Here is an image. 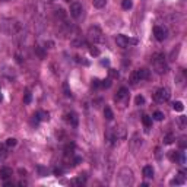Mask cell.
I'll use <instances>...</instances> for the list:
<instances>
[{
  "mask_svg": "<svg viewBox=\"0 0 187 187\" xmlns=\"http://www.w3.org/2000/svg\"><path fill=\"white\" fill-rule=\"evenodd\" d=\"M117 181L121 187H129L133 184V172L129 168H123L120 170L119 175H117Z\"/></svg>",
  "mask_w": 187,
  "mask_h": 187,
  "instance_id": "1",
  "label": "cell"
},
{
  "mask_svg": "<svg viewBox=\"0 0 187 187\" xmlns=\"http://www.w3.org/2000/svg\"><path fill=\"white\" fill-rule=\"evenodd\" d=\"M154 67H155L158 75H164L168 70V66H167L164 54H155L154 56Z\"/></svg>",
  "mask_w": 187,
  "mask_h": 187,
  "instance_id": "2",
  "label": "cell"
},
{
  "mask_svg": "<svg viewBox=\"0 0 187 187\" xmlns=\"http://www.w3.org/2000/svg\"><path fill=\"white\" fill-rule=\"evenodd\" d=\"M148 77H149V70H148V69H137V70H135V72L132 73L130 82H132V85H136L137 82L145 80V79H148Z\"/></svg>",
  "mask_w": 187,
  "mask_h": 187,
  "instance_id": "3",
  "label": "cell"
},
{
  "mask_svg": "<svg viewBox=\"0 0 187 187\" xmlns=\"http://www.w3.org/2000/svg\"><path fill=\"white\" fill-rule=\"evenodd\" d=\"M88 38L92 41V43H103L104 41V37H103V32L98 27H91L88 29Z\"/></svg>",
  "mask_w": 187,
  "mask_h": 187,
  "instance_id": "4",
  "label": "cell"
},
{
  "mask_svg": "<svg viewBox=\"0 0 187 187\" xmlns=\"http://www.w3.org/2000/svg\"><path fill=\"white\" fill-rule=\"evenodd\" d=\"M171 98V91L168 88H159L156 92H155V95H154V100L156 103H165Z\"/></svg>",
  "mask_w": 187,
  "mask_h": 187,
  "instance_id": "5",
  "label": "cell"
},
{
  "mask_svg": "<svg viewBox=\"0 0 187 187\" xmlns=\"http://www.w3.org/2000/svg\"><path fill=\"white\" fill-rule=\"evenodd\" d=\"M168 156H170V159H171L172 162H177V164H184V162H186V156H184V152L171 151Z\"/></svg>",
  "mask_w": 187,
  "mask_h": 187,
  "instance_id": "6",
  "label": "cell"
},
{
  "mask_svg": "<svg viewBox=\"0 0 187 187\" xmlns=\"http://www.w3.org/2000/svg\"><path fill=\"white\" fill-rule=\"evenodd\" d=\"M70 16L72 18H75V19H77L80 15H82V5L79 3V2H73L72 5H70Z\"/></svg>",
  "mask_w": 187,
  "mask_h": 187,
  "instance_id": "7",
  "label": "cell"
},
{
  "mask_svg": "<svg viewBox=\"0 0 187 187\" xmlns=\"http://www.w3.org/2000/svg\"><path fill=\"white\" fill-rule=\"evenodd\" d=\"M116 43H117V45H119V47H123V48H124V47H127L130 43H133V44H135V43H136V40H129L126 35L120 34V35H117V37H116Z\"/></svg>",
  "mask_w": 187,
  "mask_h": 187,
  "instance_id": "8",
  "label": "cell"
},
{
  "mask_svg": "<svg viewBox=\"0 0 187 187\" xmlns=\"http://www.w3.org/2000/svg\"><path fill=\"white\" fill-rule=\"evenodd\" d=\"M154 35L158 41H164L167 38V29L164 27H155L154 28Z\"/></svg>",
  "mask_w": 187,
  "mask_h": 187,
  "instance_id": "9",
  "label": "cell"
},
{
  "mask_svg": "<svg viewBox=\"0 0 187 187\" xmlns=\"http://www.w3.org/2000/svg\"><path fill=\"white\" fill-rule=\"evenodd\" d=\"M127 97H129V91H127V88H120L119 92H117V95H116V101L126 100Z\"/></svg>",
  "mask_w": 187,
  "mask_h": 187,
  "instance_id": "10",
  "label": "cell"
},
{
  "mask_svg": "<svg viewBox=\"0 0 187 187\" xmlns=\"http://www.w3.org/2000/svg\"><path fill=\"white\" fill-rule=\"evenodd\" d=\"M0 177H2V180H8L12 177V168L9 167H3L2 170H0Z\"/></svg>",
  "mask_w": 187,
  "mask_h": 187,
  "instance_id": "11",
  "label": "cell"
},
{
  "mask_svg": "<svg viewBox=\"0 0 187 187\" xmlns=\"http://www.w3.org/2000/svg\"><path fill=\"white\" fill-rule=\"evenodd\" d=\"M130 143H132V151L135 152V151H137V149L140 148V145H142V139H139V136H137V135H135Z\"/></svg>",
  "mask_w": 187,
  "mask_h": 187,
  "instance_id": "12",
  "label": "cell"
},
{
  "mask_svg": "<svg viewBox=\"0 0 187 187\" xmlns=\"http://www.w3.org/2000/svg\"><path fill=\"white\" fill-rule=\"evenodd\" d=\"M143 175H145L146 178H152V177H154V168H152L151 165L143 167Z\"/></svg>",
  "mask_w": 187,
  "mask_h": 187,
  "instance_id": "13",
  "label": "cell"
},
{
  "mask_svg": "<svg viewBox=\"0 0 187 187\" xmlns=\"http://www.w3.org/2000/svg\"><path fill=\"white\" fill-rule=\"evenodd\" d=\"M67 121H69L73 127H76V126H77V117H76V114H75V113L67 114Z\"/></svg>",
  "mask_w": 187,
  "mask_h": 187,
  "instance_id": "14",
  "label": "cell"
},
{
  "mask_svg": "<svg viewBox=\"0 0 187 187\" xmlns=\"http://www.w3.org/2000/svg\"><path fill=\"white\" fill-rule=\"evenodd\" d=\"M174 140H175V137H174L172 133H168V135H165V137H164V143H165V145H171Z\"/></svg>",
  "mask_w": 187,
  "mask_h": 187,
  "instance_id": "15",
  "label": "cell"
},
{
  "mask_svg": "<svg viewBox=\"0 0 187 187\" xmlns=\"http://www.w3.org/2000/svg\"><path fill=\"white\" fill-rule=\"evenodd\" d=\"M92 3H93V8L103 9V8L105 6V0H92Z\"/></svg>",
  "mask_w": 187,
  "mask_h": 187,
  "instance_id": "16",
  "label": "cell"
},
{
  "mask_svg": "<svg viewBox=\"0 0 187 187\" xmlns=\"http://www.w3.org/2000/svg\"><path fill=\"white\" fill-rule=\"evenodd\" d=\"M104 117H105L107 120H113L114 114H113L111 108H108V107H105V108H104Z\"/></svg>",
  "mask_w": 187,
  "mask_h": 187,
  "instance_id": "17",
  "label": "cell"
},
{
  "mask_svg": "<svg viewBox=\"0 0 187 187\" xmlns=\"http://www.w3.org/2000/svg\"><path fill=\"white\" fill-rule=\"evenodd\" d=\"M177 123H178V126H180V129H186V124H187V120H186V117H184V116H181V117H178V119H177Z\"/></svg>",
  "mask_w": 187,
  "mask_h": 187,
  "instance_id": "18",
  "label": "cell"
},
{
  "mask_svg": "<svg viewBox=\"0 0 187 187\" xmlns=\"http://www.w3.org/2000/svg\"><path fill=\"white\" fill-rule=\"evenodd\" d=\"M6 155H8V146H6V143H2L0 145V156L5 158Z\"/></svg>",
  "mask_w": 187,
  "mask_h": 187,
  "instance_id": "19",
  "label": "cell"
},
{
  "mask_svg": "<svg viewBox=\"0 0 187 187\" xmlns=\"http://www.w3.org/2000/svg\"><path fill=\"white\" fill-rule=\"evenodd\" d=\"M35 53L38 54L40 59H45V51H44L43 47H35Z\"/></svg>",
  "mask_w": 187,
  "mask_h": 187,
  "instance_id": "20",
  "label": "cell"
},
{
  "mask_svg": "<svg viewBox=\"0 0 187 187\" xmlns=\"http://www.w3.org/2000/svg\"><path fill=\"white\" fill-rule=\"evenodd\" d=\"M100 86H101V88H110V86H111V79L107 77V79L101 80V82H100Z\"/></svg>",
  "mask_w": 187,
  "mask_h": 187,
  "instance_id": "21",
  "label": "cell"
},
{
  "mask_svg": "<svg viewBox=\"0 0 187 187\" xmlns=\"http://www.w3.org/2000/svg\"><path fill=\"white\" fill-rule=\"evenodd\" d=\"M142 123H143L146 127H151V124H152V119H151L149 116H143V117H142Z\"/></svg>",
  "mask_w": 187,
  "mask_h": 187,
  "instance_id": "22",
  "label": "cell"
},
{
  "mask_svg": "<svg viewBox=\"0 0 187 187\" xmlns=\"http://www.w3.org/2000/svg\"><path fill=\"white\" fill-rule=\"evenodd\" d=\"M72 183H73L75 186H82V184H85V177L79 175V177H77V178H75Z\"/></svg>",
  "mask_w": 187,
  "mask_h": 187,
  "instance_id": "23",
  "label": "cell"
},
{
  "mask_svg": "<svg viewBox=\"0 0 187 187\" xmlns=\"http://www.w3.org/2000/svg\"><path fill=\"white\" fill-rule=\"evenodd\" d=\"M172 108H174L175 111H183V110H184V105H183V103L177 101V103H174V104H172Z\"/></svg>",
  "mask_w": 187,
  "mask_h": 187,
  "instance_id": "24",
  "label": "cell"
},
{
  "mask_svg": "<svg viewBox=\"0 0 187 187\" xmlns=\"http://www.w3.org/2000/svg\"><path fill=\"white\" fill-rule=\"evenodd\" d=\"M5 143H6V146H8V148H13V146H16V143H18V142H16V139L9 137V139H8Z\"/></svg>",
  "mask_w": 187,
  "mask_h": 187,
  "instance_id": "25",
  "label": "cell"
},
{
  "mask_svg": "<svg viewBox=\"0 0 187 187\" xmlns=\"http://www.w3.org/2000/svg\"><path fill=\"white\" fill-rule=\"evenodd\" d=\"M183 183H184V177H183V175L175 177L174 180H171V184H172V186H174V184H175V186H177V184H183Z\"/></svg>",
  "mask_w": 187,
  "mask_h": 187,
  "instance_id": "26",
  "label": "cell"
},
{
  "mask_svg": "<svg viewBox=\"0 0 187 187\" xmlns=\"http://www.w3.org/2000/svg\"><path fill=\"white\" fill-rule=\"evenodd\" d=\"M121 6H123V9H130L132 6H133V3H132V0H123L121 2Z\"/></svg>",
  "mask_w": 187,
  "mask_h": 187,
  "instance_id": "27",
  "label": "cell"
},
{
  "mask_svg": "<svg viewBox=\"0 0 187 187\" xmlns=\"http://www.w3.org/2000/svg\"><path fill=\"white\" fill-rule=\"evenodd\" d=\"M63 89H64V95H66L67 98H70V97H72V92H70V89H69V85H67V83H64V85H63Z\"/></svg>",
  "mask_w": 187,
  "mask_h": 187,
  "instance_id": "28",
  "label": "cell"
},
{
  "mask_svg": "<svg viewBox=\"0 0 187 187\" xmlns=\"http://www.w3.org/2000/svg\"><path fill=\"white\" fill-rule=\"evenodd\" d=\"M135 103H136V105H143L145 104V98L142 95H137L136 100H135Z\"/></svg>",
  "mask_w": 187,
  "mask_h": 187,
  "instance_id": "29",
  "label": "cell"
},
{
  "mask_svg": "<svg viewBox=\"0 0 187 187\" xmlns=\"http://www.w3.org/2000/svg\"><path fill=\"white\" fill-rule=\"evenodd\" d=\"M154 119H155V120H158V121H161V120L164 119V113H161V111H155V113H154Z\"/></svg>",
  "mask_w": 187,
  "mask_h": 187,
  "instance_id": "30",
  "label": "cell"
},
{
  "mask_svg": "<svg viewBox=\"0 0 187 187\" xmlns=\"http://www.w3.org/2000/svg\"><path fill=\"white\" fill-rule=\"evenodd\" d=\"M178 146H180L181 149H184V148L187 146V142H186V137H184V136L178 139Z\"/></svg>",
  "mask_w": 187,
  "mask_h": 187,
  "instance_id": "31",
  "label": "cell"
},
{
  "mask_svg": "<svg viewBox=\"0 0 187 187\" xmlns=\"http://www.w3.org/2000/svg\"><path fill=\"white\" fill-rule=\"evenodd\" d=\"M108 75H110V79H116V77H119V72L117 70H114V69H110L108 70Z\"/></svg>",
  "mask_w": 187,
  "mask_h": 187,
  "instance_id": "32",
  "label": "cell"
},
{
  "mask_svg": "<svg viewBox=\"0 0 187 187\" xmlns=\"http://www.w3.org/2000/svg\"><path fill=\"white\" fill-rule=\"evenodd\" d=\"M89 53H91L92 56H100V50H98L97 47H91V48H89Z\"/></svg>",
  "mask_w": 187,
  "mask_h": 187,
  "instance_id": "33",
  "label": "cell"
},
{
  "mask_svg": "<svg viewBox=\"0 0 187 187\" xmlns=\"http://www.w3.org/2000/svg\"><path fill=\"white\" fill-rule=\"evenodd\" d=\"M31 98H32V97H31V92H27L25 97H24V103H25V104H29V103H31Z\"/></svg>",
  "mask_w": 187,
  "mask_h": 187,
  "instance_id": "34",
  "label": "cell"
},
{
  "mask_svg": "<svg viewBox=\"0 0 187 187\" xmlns=\"http://www.w3.org/2000/svg\"><path fill=\"white\" fill-rule=\"evenodd\" d=\"M92 86L93 88H98L100 86V80L98 79H92Z\"/></svg>",
  "mask_w": 187,
  "mask_h": 187,
  "instance_id": "35",
  "label": "cell"
},
{
  "mask_svg": "<svg viewBox=\"0 0 187 187\" xmlns=\"http://www.w3.org/2000/svg\"><path fill=\"white\" fill-rule=\"evenodd\" d=\"M54 174H56V175H61V174H63V170H61V168H56V170H54Z\"/></svg>",
  "mask_w": 187,
  "mask_h": 187,
  "instance_id": "36",
  "label": "cell"
},
{
  "mask_svg": "<svg viewBox=\"0 0 187 187\" xmlns=\"http://www.w3.org/2000/svg\"><path fill=\"white\" fill-rule=\"evenodd\" d=\"M101 63H103V64H104V66H108V64H110V61H108V60H103V61H101Z\"/></svg>",
  "mask_w": 187,
  "mask_h": 187,
  "instance_id": "37",
  "label": "cell"
},
{
  "mask_svg": "<svg viewBox=\"0 0 187 187\" xmlns=\"http://www.w3.org/2000/svg\"><path fill=\"white\" fill-rule=\"evenodd\" d=\"M66 2H69V3H70V2H73V0H66Z\"/></svg>",
  "mask_w": 187,
  "mask_h": 187,
  "instance_id": "38",
  "label": "cell"
},
{
  "mask_svg": "<svg viewBox=\"0 0 187 187\" xmlns=\"http://www.w3.org/2000/svg\"><path fill=\"white\" fill-rule=\"evenodd\" d=\"M0 101H2V95H0Z\"/></svg>",
  "mask_w": 187,
  "mask_h": 187,
  "instance_id": "39",
  "label": "cell"
},
{
  "mask_svg": "<svg viewBox=\"0 0 187 187\" xmlns=\"http://www.w3.org/2000/svg\"><path fill=\"white\" fill-rule=\"evenodd\" d=\"M3 2H9V0H3Z\"/></svg>",
  "mask_w": 187,
  "mask_h": 187,
  "instance_id": "40",
  "label": "cell"
}]
</instances>
